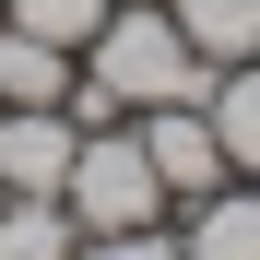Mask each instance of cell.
I'll list each match as a JSON object with an SVG mask.
<instances>
[{
    "label": "cell",
    "instance_id": "obj_1",
    "mask_svg": "<svg viewBox=\"0 0 260 260\" xmlns=\"http://www.w3.org/2000/svg\"><path fill=\"white\" fill-rule=\"evenodd\" d=\"M83 83H95L118 118H142V107H201V95H213V71H201V48L178 36L166 0H118V12L95 24V48H83Z\"/></svg>",
    "mask_w": 260,
    "mask_h": 260
},
{
    "label": "cell",
    "instance_id": "obj_2",
    "mask_svg": "<svg viewBox=\"0 0 260 260\" xmlns=\"http://www.w3.org/2000/svg\"><path fill=\"white\" fill-rule=\"evenodd\" d=\"M59 213L83 237H130V225H166V189H154V154H142V130H83V154H71V178H59Z\"/></svg>",
    "mask_w": 260,
    "mask_h": 260
},
{
    "label": "cell",
    "instance_id": "obj_3",
    "mask_svg": "<svg viewBox=\"0 0 260 260\" xmlns=\"http://www.w3.org/2000/svg\"><path fill=\"white\" fill-rule=\"evenodd\" d=\"M130 130H142V154H154L166 213H189V201H213V189H225V142H213V118H201V107H142Z\"/></svg>",
    "mask_w": 260,
    "mask_h": 260
},
{
    "label": "cell",
    "instance_id": "obj_4",
    "mask_svg": "<svg viewBox=\"0 0 260 260\" xmlns=\"http://www.w3.org/2000/svg\"><path fill=\"white\" fill-rule=\"evenodd\" d=\"M71 154H83L71 107H0V189H12V201H59Z\"/></svg>",
    "mask_w": 260,
    "mask_h": 260
},
{
    "label": "cell",
    "instance_id": "obj_5",
    "mask_svg": "<svg viewBox=\"0 0 260 260\" xmlns=\"http://www.w3.org/2000/svg\"><path fill=\"white\" fill-rule=\"evenodd\" d=\"M178 248H189V260H260V178H225L213 201H189Z\"/></svg>",
    "mask_w": 260,
    "mask_h": 260
},
{
    "label": "cell",
    "instance_id": "obj_6",
    "mask_svg": "<svg viewBox=\"0 0 260 260\" xmlns=\"http://www.w3.org/2000/svg\"><path fill=\"white\" fill-rule=\"evenodd\" d=\"M71 48H48V36H24V24H0V107H71Z\"/></svg>",
    "mask_w": 260,
    "mask_h": 260
},
{
    "label": "cell",
    "instance_id": "obj_7",
    "mask_svg": "<svg viewBox=\"0 0 260 260\" xmlns=\"http://www.w3.org/2000/svg\"><path fill=\"white\" fill-rule=\"evenodd\" d=\"M201 118H213V142H225V178H260V59H237V71H213V95H201Z\"/></svg>",
    "mask_w": 260,
    "mask_h": 260
},
{
    "label": "cell",
    "instance_id": "obj_8",
    "mask_svg": "<svg viewBox=\"0 0 260 260\" xmlns=\"http://www.w3.org/2000/svg\"><path fill=\"white\" fill-rule=\"evenodd\" d=\"M166 12H178V36L201 48V71L260 59V0H166Z\"/></svg>",
    "mask_w": 260,
    "mask_h": 260
},
{
    "label": "cell",
    "instance_id": "obj_9",
    "mask_svg": "<svg viewBox=\"0 0 260 260\" xmlns=\"http://www.w3.org/2000/svg\"><path fill=\"white\" fill-rule=\"evenodd\" d=\"M0 260H83V225L59 201H0Z\"/></svg>",
    "mask_w": 260,
    "mask_h": 260
},
{
    "label": "cell",
    "instance_id": "obj_10",
    "mask_svg": "<svg viewBox=\"0 0 260 260\" xmlns=\"http://www.w3.org/2000/svg\"><path fill=\"white\" fill-rule=\"evenodd\" d=\"M118 12V0H0V24H24V36H48V48H95V24Z\"/></svg>",
    "mask_w": 260,
    "mask_h": 260
},
{
    "label": "cell",
    "instance_id": "obj_11",
    "mask_svg": "<svg viewBox=\"0 0 260 260\" xmlns=\"http://www.w3.org/2000/svg\"><path fill=\"white\" fill-rule=\"evenodd\" d=\"M83 260H189L178 225H130V237H83Z\"/></svg>",
    "mask_w": 260,
    "mask_h": 260
},
{
    "label": "cell",
    "instance_id": "obj_12",
    "mask_svg": "<svg viewBox=\"0 0 260 260\" xmlns=\"http://www.w3.org/2000/svg\"><path fill=\"white\" fill-rule=\"evenodd\" d=\"M0 201H12V189H0Z\"/></svg>",
    "mask_w": 260,
    "mask_h": 260
}]
</instances>
